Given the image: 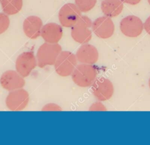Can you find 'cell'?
<instances>
[{"label":"cell","instance_id":"1","mask_svg":"<svg viewBox=\"0 0 150 145\" xmlns=\"http://www.w3.org/2000/svg\"><path fill=\"white\" fill-rule=\"evenodd\" d=\"M97 68L94 65L81 63L77 65L71 74L73 82L79 87L91 86L97 78Z\"/></svg>","mask_w":150,"mask_h":145},{"label":"cell","instance_id":"2","mask_svg":"<svg viewBox=\"0 0 150 145\" xmlns=\"http://www.w3.org/2000/svg\"><path fill=\"white\" fill-rule=\"evenodd\" d=\"M62 51L58 43L45 42L40 46L36 53L37 65L41 68L54 65L59 54Z\"/></svg>","mask_w":150,"mask_h":145},{"label":"cell","instance_id":"3","mask_svg":"<svg viewBox=\"0 0 150 145\" xmlns=\"http://www.w3.org/2000/svg\"><path fill=\"white\" fill-rule=\"evenodd\" d=\"M91 20L87 16L81 15L77 22L71 28V36L76 42L84 44L88 43L92 38Z\"/></svg>","mask_w":150,"mask_h":145},{"label":"cell","instance_id":"4","mask_svg":"<svg viewBox=\"0 0 150 145\" xmlns=\"http://www.w3.org/2000/svg\"><path fill=\"white\" fill-rule=\"evenodd\" d=\"M77 59L75 54L70 51H62L54 63L56 72L60 76L71 75L77 65Z\"/></svg>","mask_w":150,"mask_h":145},{"label":"cell","instance_id":"5","mask_svg":"<svg viewBox=\"0 0 150 145\" xmlns=\"http://www.w3.org/2000/svg\"><path fill=\"white\" fill-rule=\"evenodd\" d=\"M91 89L95 98L100 102L109 100L114 90L112 83L104 77L96 78L91 86Z\"/></svg>","mask_w":150,"mask_h":145},{"label":"cell","instance_id":"6","mask_svg":"<svg viewBox=\"0 0 150 145\" xmlns=\"http://www.w3.org/2000/svg\"><path fill=\"white\" fill-rule=\"evenodd\" d=\"M29 101L28 92L21 88L10 91L5 99L7 108L11 111H21L23 110Z\"/></svg>","mask_w":150,"mask_h":145},{"label":"cell","instance_id":"7","mask_svg":"<svg viewBox=\"0 0 150 145\" xmlns=\"http://www.w3.org/2000/svg\"><path fill=\"white\" fill-rule=\"evenodd\" d=\"M81 16V12L73 3L64 4L60 8L58 18L62 26L71 28Z\"/></svg>","mask_w":150,"mask_h":145},{"label":"cell","instance_id":"8","mask_svg":"<svg viewBox=\"0 0 150 145\" xmlns=\"http://www.w3.org/2000/svg\"><path fill=\"white\" fill-rule=\"evenodd\" d=\"M120 28L125 36L135 38L142 33L144 23L139 17L135 15H128L121 21Z\"/></svg>","mask_w":150,"mask_h":145},{"label":"cell","instance_id":"9","mask_svg":"<svg viewBox=\"0 0 150 145\" xmlns=\"http://www.w3.org/2000/svg\"><path fill=\"white\" fill-rule=\"evenodd\" d=\"M37 60L32 51L20 54L16 60V70L23 77L28 76L37 66Z\"/></svg>","mask_w":150,"mask_h":145},{"label":"cell","instance_id":"10","mask_svg":"<svg viewBox=\"0 0 150 145\" xmlns=\"http://www.w3.org/2000/svg\"><path fill=\"white\" fill-rule=\"evenodd\" d=\"M92 31L101 39H108L114 33L115 26L111 18L107 16H100L92 23Z\"/></svg>","mask_w":150,"mask_h":145},{"label":"cell","instance_id":"11","mask_svg":"<svg viewBox=\"0 0 150 145\" xmlns=\"http://www.w3.org/2000/svg\"><path fill=\"white\" fill-rule=\"evenodd\" d=\"M0 84L2 88L10 92L22 88L25 85V80L16 70H9L2 74Z\"/></svg>","mask_w":150,"mask_h":145},{"label":"cell","instance_id":"12","mask_svg":"<svg viewBox=\"0 0 150 145\" xmlns=\"http://www.w3.org/2000/svg\"><path fill=\"white\" fill-rule=\"evenodd\" d=\"M76 56L81 63L94 65L98 61V52L94 46L87 43L78 49Z\"/></svg>","mask_w":150,"mask_h":145},{"label":"cell","instance_id":"13","mask_svg":"<svg viewBox=\"0 0 150 145\" xmlns=\"http://www.w3.org/2000/svg\"><path fill=\"white\" fill-rule=\"evenodd\" d=\"M42 27V21L37 16H29L23 23V30L25 35L32 39H36L40 36Z\"/></svg>","mask_w":150,"mask_h":145},{"label":"cell","instance_id":"14","mask_svg":"<svg viewBox=\"0 0 150 145\" xmlns=\"http://www.w3.org/2000/svg\"><path fill=\"white\" fill-rule=\"evenodd\" d=\"M40 36L49 43H57L63 36L62 27L56 23L50 22L43 26Z\"/></svg>","mask_w":150,"mask_h":145},{"label":"cell","instance_id":"15","mask_svg":"<svg viewBox=\"0 0 150 145\" xmlns=\"http://www.w3.org/2000/svg\"><path fill=\"white\" fill-rule=\"evenodd\" d=\"M124 8L122 0H103L101 9L105 16L110 18L119 15Z\"/></svg>","mask_w":150,"mask_h":145},{"label":"cell","instance_id":"16","mask_svg":"<svg viewBox=\"0 0 150 145\" xmlns=\"http://www.w3.org/2000/svg\"><path fill=\"white\" fill-rule=\"evenodd\" d=\"M1 4L5 14L8 15H13L21 10L23 0H1Z\"/></svg>","mask_w":150,"mask_h":145},{"label":"cell","instance_id":"17","mask_svg":"<svg viewBox=\"0 0 150 145\" xmlns=\"http://www.w3.org/2000/svg\"><path fill=\"white\" fill-rule=\"evenodd\" d=\"M97 0H75V4L82 12L91 10L95 6Z\"/></svg>","mask_w":150,"mask_h":145},{"label":"cell","instance_id":"18","mask_svg":"<svg viewBox=\"0 0 150 145\" xmlns=\"http://www.w3.org/2000/svg\"><path fill=\"white\" fill-rule=\"evenodd\" d=\"M10 20L7 14L0 13V35L5 32L9 28Z\"/></svg>","mask_w":150,"mask_h":145},{"label":"cell","instance_id":"19","mask_svg":"<svg viewBox=\"0 0 150 145\" xmlns=\"http://www.w3.org/2000/svg\"><path fill=\"white\" fill-rule=\"evenodd\" d=\"M90 111H106L107 108L105 107V106L100 102H96L94 103H93L90 108Z\"/></svg>","mask_w":150,"mask_h":145},{"label":"cell","instance_id":"20","mask_svg":"<svg viewBox=\"0 0 150 145\" xmlns=\"http://www.w3.org/2000/svg\"><path fill=\"white\" fill-rule=\"evenodd\" d=\"M42 111H62V109L57 104L47 103L42 109Z\"/></svg>","mask_w":150,"mask_h":145},{"label":"cell","instance_id":"21","mask_svg":"<svg viewBox=\"0 0 150 145\" xmlns=\"http://www.w3.org/2000/svg\"><path fill=\"white\" fill-rule=\"evenodd\" d=\"M144 28L145 31L150 35V16L145 20L144 23Z\"/></svg>","mask_w":150,"mask_h":145},{"label":"cell","instance_id":"22","mask_svg":"<svg viewBox=\"0 0 150 145\" xmlns=\"http://www.w3.org/2000/svg\"><path fill=\"white\" fill-rule=\"evenodd\" d=\"M122 1L124 3L134 5L138 4L141 0H122Z\"/></svg>","mask_w":150,"mask_h":145},{"label":"cell","instance_id":"23","mask_svg":"<svg viewBox=\"0 0 150 145\" xmlns=\"http://www.w3.org/2000/svg\"><path fill=\"white\" fill-rule=\"evenodd\" d=\"M148 84H149V88H150V77H149V81H148Z\"/></svg>","mask_w":150,"mask_h":145},{"label":"cell","instance_id":"24","mask_svg":"<svg viewBox=\"0 0 150 145\" xmlns=\"http://www.w3.org/2000/svg\"><path fill=\"white\" fill-rule=\"evenodd\" d=\"M148 3H149V4L150 5V0H148Z\"/></svg>","mask_w":150,"mask_h":145},{"label":"cell","instance_id":"25","mask_svg":"<svg viewBox=\"0 0 150 145\" xmlns=\"http://www.w3.org/2000/svg\"><path fill=\"white\" fill-rule=\"evenodd\" d=\"M1 1V0H0V1Z\"/></svg>","mask_w":150,"mask_h":145}]
</instances>
